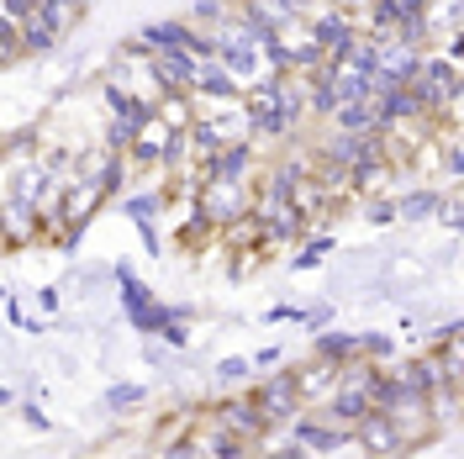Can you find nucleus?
Returning a JSON list of instances; mask_svg holds the SVG:
<instances>
[{
	"label": "nucleus",
	"instance_id": "f03ea898",
	"mask_svg": "<svg viewBox=\"0 0 464 459\" xmlns=\"http://www.w3.org/2000/svg\"><path fill=\"white\" fill-rule=\"evenodd\" d=\"M254 402H259V412H264V423H269V433L275 428H285L290 417L301 412V386H295V365H275V370H264V375H254Z\"/></svg>",
	"mask_w": 464,
	"mask_h": 459
},
{
	"label": "nucleus",
	"instance_id": "cd10ccee",
	"mask_svg": "<svg viewBox=\"0 0 464 459\" xmlns=\"http://www.w3.org/2000/svg\"><path fill=\"white\" fill-rule=\"evenodd\" d=\"M0 11H5L11 22H27L32 11H37V0H0Z\"/></svg>",
	"mask_w": 464,
	"mask_h": 459
},
{
	"label": "nucleus",
	"instance_id": "4be33fe9",
	"mask_svg": "<svg viewBox=\"0 0 464 459\" xmlns=\"http://www.w3.org/2000/svg\"><path fill=\"white\" fill-rule=\"evenodd\" d=\"M391 354H396V338L391 333H380V327L359 333V359H391Z\"/></svg>",
	"mask_w": 464,
	"mask_h": 459
},
{
	"label": "nucleus",
	"instance_id": "f257e3e1",
	"mask_svg": "<svg viewBox=\"0 0 464 459\" xmlns=\"http://www.w3.org/2000/svg\"><path fill=\"white\" fill-rule=\"evenodd\" d=\"M196 417L211 423V428L232 433V438H243V444H259L264 433H269L259 402H254V391H232V396H222V402H201L196 406Z\"/></svg>",
	"mask_w": 464,
	"mask_h": 459
},
{
	"label": "nucleus",
	"instance_id": "b1692460",
	"mask_svg": "<svg viewBox=\"0 0 464 459\" xmlns=\"http://www.w3.org/2000/svg\"><path fill=\"white\" fill-rule=\"evenodd\" d=\"M295 317H301V307H295V301H275L259 322H269V327H285V322H295Z\"/></svg>",
	"mask_w": 464,
	"mask_h": 459
},
{
	"label": "nucleus",
	"instance_id": "39448f33",
	"mask_svg": "<svg viewBox=\"0 0 464 459\" xmlns=\"http://www.w3.org/2000/svg\"><path fill=\"white\" fill-rule=\"evenodd\" d=\"M116 301H121V317H127L132 333H159L169 322V301H159L143 275H121L116 280Z\"/></svg>",
	"mask_w": 464,
	"mask_h": 459
},
{
	"label": "nucleus",
	"instance_id": "a878e982",
	"mask_svg": "<svg viewBox=\"0 0 464 459\" xmlns=\"http://www.w3.org/2000/svg\"><path fill=\"white\" fill-rule=\"evenodd\" d=\"M22 63V43H16V32H0V69H16Z\"/></svg>",
	"mask_w": 464,
	"mask_h": 459
},
{
	"label": "nucleus",
	"instance_id": "a211bd4d",
	"mask_svg": "<svg viewBox=\"0 0 464 459\" xmlns=\"http://www.w3.org/2000/svg\"><path fill=\"white\" fill-rule=\"evenodd\" d=\"M248 380H254L248 354H232V359H217V365H211V386H217V391H237V386H248Z\"/></svg>",
	"mask_w": 464,
	"mask_h": 459
},
{
	"label": "nucleus",
	"instance_id": "6ab92c4d",
	"mask_svg": "<svg viewBox=\"0 0 464 459\" xmlns=\"http://www.w3.org/2000/svg\"><path fill=\"white\" fill-rule=\"evenodd\" d=\"M353 206L370 228H396V196H359Z\"/></svg>",
	"mask_w": 464,
	"mask_h": 459
},
{
	"label": "nucleus",
	"instance_id": "dca6fc26",
	"mask_svg": "<svg viewBox=\"0 0 464 459\" xmlns=\"http://www.w3.org/2000/svg\"><path fill=\"white\" fill-rule=\"evenodd\" d=\"M101 402H106V412H111V417H132V412H143L148 386H143V380H111Z\"/></svg>",
	"mask_w": 464,
	"mask_h": 459
},
{
	"label": "nucleus",
	"instance_id": "393cba45",
	"mask_svg": "<svg viewBox=\"0 0 464 459\" xmlns=\"http://www.w3.org/2000/svg\"><path fill=\"white\" fill-rule=\"evenodd\" d=\"M285 359V348L280 344H269V348H259V354H248V365H254V375H264V370H275Z\"/></svg>",
	"mask_w": 464,
	"mask_h": 459
},
{
	"label": "nucleus",
	"instance_id": "9d476101",
	"mask_svg": "<svg viewBox=\"0 0 464 459\" xmlns=\"http://www.w3.org/2000/svg\"><path fill=\"white\" fill-rule=\"evenodd\" d=\"M338 370H343V359H322V354L301 359V365H295V386H301V402H306V406L327 402V391L338 386Z\"/></svg>",
	"mask_w": 464,
	"mask_h": 459
},
{
	"label": "nucleus",
	"instance_id": "bb28decb",
	"mask_svg": "<svg viewBox=\"0 0 464 459\" xmlns=\"http://www.w3.org/2000/svg\"><path fill=\"white\" fill-rule=\"evenodd\" d=\"M22 423H27L32 433H48V428H53V423H48V412H43L37 402H22Z\"/></svg>",
	"mask_w": 464,
	"mask_h": 459
},
{
	"label": "nucleus",
	"instance_id": "423d86ee",
	"mask_svg": "<svg viewBox=\"0 0 464 459\" xmlns=\"http://www.w3.org/2000/svg\"><path fill=\"white\" fill-rule=\"evenodd\" d=\"M406 180H411V174H401L391 159H385V148H380V153H370L364 164L348 170V190H353V201H359V196H396Z\"/></svg>",
	"mask_w": 464,
	"mask_h": 459
},
{
	"label": "nucleus",
	"instance_id": "f8f14e48",
	"mask_svg": "<svg viewBox=\"0 0 464 459\" xmlns=\"http://www.w3.org/2000/svg\"><path fill=\"white\" fill-rule=\"evenodd\" d=\"M185 95H201V101H232V95H243V85L232 80L217 58H196V69H190V90H185Z\"/></svg>",
	"mask_w": 464,
	"mask_h": 459
},
{
	"label": "nucleus",
	"instance_id": "5701e85b",
	"mask_svg": "<svg viewBox=\"0 0 464 459\" xmlns=\"http://www.w3.org/2000/svg\"><path fill=\"white\" fill-rule=\"evenodd\" d=\"M138 238H143V254L148 259L169 254V243H164V222H138Z\"/></svg>",
	"mask_w": 464,
	"mask_h": 459
},
{
	"label": "nucleus",
	"instance_id": "412c9836",
	"mask_svg": "<svg viewBox=\"0 0 464 459\" xmlns=\"http://www.w3.org/2000/svg\"><path fill=\"white\" fill-rule=\"evenodd\" d=\"M333 317H338V301H333V296H322V301H312V307H301L295 327H306V333H322V327H333Z\"/></svg>",
	"mask_w": 464,
	"mask_h": 459
},
{
	"label": "nucleus",
	"instance_id": "c756f323",
	"mask_svg": "<svg viewBox=\"0 0 464 459\" xmlns=\"http://www.w3.org/2000/svg\"><path fill=\"white\" fill-rule=\"evenodd\" d=\"M327 5H338V11H348V16H359V11H364L370 0H327Z\"/></svg>",
	"mask_w": 464,
	"mask_h": 459
},
{
	"label": "nucleus",
	"instance_id": "aec40b11",
	"mask_svg": "<svg viewBox=\"0 0 464 459\" xmlns=\"http://www.w3.org/2000/svg\"><path fill=\"white\" fill-rule=\"evenodd\" d=\"M69 286L80 290V296H101V290L111 286V264H74V280Z\"/></svg>",
	"mask_w": 464,
	"mask_h": 459
},
{
	"label": "nucleus",
	"instance_id": "7c9ffc66",
	"mask_svg": "<svg viewBox=\"0 0 464 459\" xmlns=\"http://www.w3.org/2000/svg\"><path fill=\"white\" fill-rule=\"evenodd\" d=\"M0 406H16V386H0Z\"/></svg>",
	"mask_w": 464,
	"mask_h": 459
},
{
	"label": "nucleus",
	"instance_id": "2eb2a0df",
	"mask_svg": "<svg viewBox=\"0 0 464 459\" xmlns=\"http://www.w3.org/2000/svg\"><path fill=\"white\" fill-rule=\"evenodd\" d=\"M333 254H338V238H333L327 228H317V232H306V238L295 243V259H290V264H295V275H312V269H322Z\"/></svg>",
	"mask_w": 464,
	"mask_h": 459
},
{
	"label": "nucleus",
	"instance_id": "4468645a",
	"mask_svg": "<svg viewBox=\"0 0 464 459\" xmlns=\"http://www.w3.org/2000/svg\"><path fill=\"white\" fill-rule=\"evenodd\" d=\"M196 428V402H179V412H164L159 428L148 433V454H174V444Z\"/></svg>",
	"mask_w": 464,
	"mask_h": 459
},
{
	"label": "nucleus",
	"instance_id": "1a4fd4ad",
	"mask_svg": "<svg viewBox=\"0 0 464 459\" xmlns=\"http://www.w3.org/2000/svg\"><path fill=\"white\" fill-rule=\"evenodd\" d=\"M353 438H359V449L375 459H401L406 454V438L396 433V423L385 417V412H370V417H359L353 423Z\"/></svg>",
	"mask_w": 464,
	"mask_h": 459
},
{
	"label": "nucleus",
	"instance_id": "0eeeda50",
	"mask_svg": "<svg viewBox=\"0 0 464 459\" xmlns=\"http://www.w3.org/2000/svg\"><path fill=\"white\" fill-rule=\"evenodd\" d=\"M438 201H443L438 180H406L401 190H396V222L401 228H433Z\"/></svg>",
	"mask_w": 464,
	"mask_h": 459
},
{
	"label": "nucleus",
	"instance_id": "f3484780",
	"mask_svg": "<svg viewBox=\"0 0 464 459\" xmlns=\"http://www.w3.org/2000/svg\"><path fill=\"white\" fill-rule=\"evenodd\" d=\"M312 354H322V359H353L359 354V333L322 327V333H312Z\"/></svg>",
	"mask_w": 464,
	"mask_h": 459
},
{
	"label": "nucleus",
	"instance_id": "20e7f679",
	"mask_svg": "<svg viewBox=\"0 0 464 459\" xmlns=\"http://www.w3.org/2000/svg\"><path fill=\"white\" fill-rule=\"evenodd\" d=\"M196 211H201L206 222H232V217H243V211H254V185L248 180H201L196 185Z\"/></svg>",
	"mask_w": 464,
	"mask_h": 459
},
{
	"label": "nucleus",
	"instance_id": "6e6552de",
	"mask_svg": "<svg viewBox=\"0 0 464 459\" xmlns=\"http://www.w3.org/2000/svg\"><path fill=\"white\" fill-rule=\"evenodd\" d=\"M417 63H422V48H417V43H401V37L380 43V58H375V74H370V90L406 85V80L417 74Z\"/></svg>",
	"mask_w": 464,
	"mask_h": 459
},
{
	"label": "nucleus",
	"instance_id": "7ed1b4c3",
	"mask_svg": "<svg viewBox=\"0 0 464 459\" xmlns=\"http://www.w3.org/2000/svg\"><path fill=\"white\" fill-rule=\"evenodd\" d=\"M243 112H248V127H254V143H275V138H295V127L280 112V85L275 74H259L254 85H243Z\"/></svg>",
	"mask_w": 464,
	"mask_h": 459
},
{
	"label": "nucleus",
	"instance_id": "ddd939ff",
	"mask_svg": "<svg viewBox=\"0 0 464 459\" xmlns=\"http://www.w3.org/2000/svg\"><path fill=\"white\" fill-rule=\"evenodd\" d=\"M148 69H153V80L169 90H190V69H196V58L185 54V48H159V54H148Z\"/></svg>",
	"mask_w": 464,
	"mask_h": 459
},
{
	"label": "nucleus",
	"instance_id": "c85d7f7f",
	"mask_svg": "<svg viewBox=\"0 0 464 459\" xmlns=\"http://www.w3.org/2000/svg\"><path fill=\"white\" fill-rule=\"evenodd\" d=\"M37 312H43V317L58 312V286H37Z\"/></svg>",
	"mask_w": 464,
	"mask_h": 459
},
{
	"label": "nucleus",
	"instance_id": "9b49d317",
	"mask_svg": "<svg viewBox=\"0 0 464 459\" xmlns=\"http://www.w3.org/2000/svg\"><path fill=\"white\" fill-rule=\"evenodd\" d=\"M63 37H69V32L58 27V22L48 16V11H43V5L32 11L27 22H16V43H22V58H43V54H53Z\"/></svg>",
	"mask_w": 464,
	"mask_h": 459
}]
</instances>
